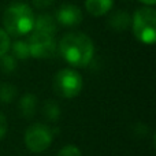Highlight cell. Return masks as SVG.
<instances>
[{"label":"cell","mask_w":156,"mask_h":156,"mask_svg":"<svg viewBox=\"0 0 156 156\" xmlns=\"http://www.w3.org/2000/svg\"><path fill=\"white\" fill-rule=\"evenodd\" d=\"M30 56L36 59H49L54 58L58 51V43L54 36L33 32L27 40Z\"/></svg>","instance_id":"8992f818"},{"label":"cell","mask_w":156,"mask_h":156,"mask_svg":"<svg viewBox=\"0 0 156 156\" xmlns=\"http://www.w3.org/2000/svg\"><path fill=\"white\" fill-rule=\"evenodd\" d=\"M34 12L26 3L16 2L10 4L3 14L4 30L10 36L21 37L30 33L34 26Z\"/></svg>","instance_id":"7a4b0ae2"},{"label":"cell","mask_w":156,"mask_h":156,"mask_svg":"<svg viewBox=\"0 0 156 156\" xmlns=\"http://www.w3.org/2000/svg\"><path fill=\"white\" fill-rule=\"evenodd\" d=\"M114 5V0H85V8L90 15L101 16L110 12Z\"/></svg>","instance_id":"30bf717a"},{"label":"cell","mask_w":156,"mask_h":156,"mask_svg":"<svg viewBox=\"0 0 156 156\" xmlns=\"http://www.w3.org/2000/svg\"><path fill=\"white\" fill-rule=\"evenodd\" d=\"M10 49L12 52V56L16 60H26L30 58V51H29V45H27V41L23 40H16L14 43H11Z\"/></svg>","instance_id":"7c38bea8"},{"label":"cell","mask_w":156,"mask_h":156,"mask_svg":"<svg viewBox=\"0 0 156 156\" xmlns=\"http://www.w3.org/2000/svg\"><path fill=\"white\" fill-rule=\"evenodd\" d=\"M140 3H143V4H145L147 7H154L156 4V0H138Z\"/></svg>","instance_id":"ffe728a7"},{"label":"cell","mask_w":156,"mask_h":156,"mask_svg":"<svg viewBox=\"0 0 156 156\" xmlns=\"http://www.w3.org/2000/svg\"><path fill=\"white\" fill-rule=\"evenodd\" d=\"M58 156H82V154H81V149L78 147L73 145V144H67L60 149Z\"/></svg>","instance_id":"e0dca14e"},{"label":"cell","mask_w":156,"mask_h":156,"mask_svg":"<svg viewBox=\"0 0 156 156\" xmlns=\"http://www.w3.org/2000/svg\"><path fill=\"white\" fill-rule=\"evenodd\" d=\"M7 119H5V116L3 115L2 112H0V140L2 138H4L5 133H7Z\"/></svg>","instance_id":"d6986e66"},{"label":"cell","mask_w":156,"mask_h":156,"mask_svg":"<svg viewBox=\"0 0 156 156\" xmlns=\"http://www.w3.org/2000/svg\"><path fill=\"white\" fill-rule=\"evenodd\" d=\"M132 30L138 41L152 45L156 41V11L154 7H141L132 16Z\"/></svg>","instance_id":"3957f363"},{"label":"cell","mask_w":156,"mask_h":156,"mask_svg":"<svg viewBox=\"0 0 156 156\" xmlns=\"http://www.w3.org/2000/svg\"><path fill=\"white\" fill-rule=\"evenodd\" d=\"M37 110V97L32 93H26L19 100V111L23 118H33Z\"/></svg>","instance_id":"8fae6325"},{"label":"cell","mask_w":156,"mask_h":156,"mask_svg":"<svg viewBox=\"0 0 156 156\" xmlns=\"http://www.w3.org/2000/svg\"><path fill=\"white\" fill-rule=\"evenodd\" d=\"M58 22L49 14H40L37 18H34V26H33V32L44 33V34L55 36L58 30Z\"/></svg>","instance_id":"ba28073f"},{"label":"cell","mask_w":156,"mask_h":156,"mask_svg":"<svg viewBox=\"0 0 156 156\" xmlns=\"http://www.w3.org/2000/svg\"><path fill=\"white\" fill-rule=\"evenodd\" d=\"M16 96V88L11 83H2L0 85V103L8 104Z\"/></svg>","instance_id":"9a60e30c"},{"label":"cell","mask_w":156,"mask_h":156,"mask_svg":"<svg viewBox=\"0 0 156 156\" xmlns=\"http://www.w3.org/2000/svg\"><path fill=\"white\" fill-rule=\"evenodd\" d=\"M54 140V130L44 123H33L25 132V144L27 149L34 154H41L51 147Z\"/></svg>","instance_id":"5b68a950"},{"label":"cell","mask_w":156,"mask_h":156,"mask_svg":"<svg viewBox=\"0 0 156 156\" xmlns=\"http://www.w3.org/2000/svg\"><path fill=\"white\" fill-rule=\"evenodd\" d=\"M43 114H44V116H45L47 119H49L51 122H56L58 119L60 118L62 111H60V107L56 101H54V100H47L43 105Z\"/></svg>","instance_id":"4fadbf2b"},{"label":"cell","mask_w":156,"mask_h":156,"mask_svg":"<svg viewBox=\"0 0 156 156\" xmlns=\"http://www.w3.org/2000/svg\"><path fill=\"white\" fill-rule=\"evenodd\" d=\"M32 2L36 8L43 10V8H47V7H49V5H52L55 0H32Z\"/></svg>","instance_id":"ac0fdd59"},{"label":"cell","mask_w":156,"mask_h":156,"mask_svg":"<svg viewBox=\"0 0 156 156\" xmlns=\"http://www.w3.org/2000/svg\"><path fill=\"white\" fill-rule=\"evenodd\" d=\"M132 23V16L129 15L127 11L123 10H118L114 14H111L110 18H108V25H110L111 29L116 30V32H122V30H126L127 27Z\"/></svg>","instance_id":"9c48e42d"},{"label":"cell","mask_w":156,"mask_h":156,"mask_svg":"<svg viewBox=\"0 0 156 156\" xmlns=\"http://www.w3.org/2000/svg\"><path fill=\"white\" fill-rule=\"evenodd\" d=\"M10 45H11L10 34L4 29L0 27V56H3L4 54H7L10 51Z\"/></svg>","instance_id":"2e32d148"},{"label":"cell","mask_w":156,"mask_h":156,"mask_svg":"<svg viewBox=\"0 0 156 156\" xmlns=\"http://www.w3.org/2000/svg\"><path fill=\"white\" fill-rule=\"evenodd\" d=\"M55 19L62 26L74 27L82 22V11L76 4H63L58 8Z\"/></svg>","instance_id":"52a82bcc"},{"label":"cell","mask_w":156,"mask_h":156,"mask_svg":"<svg viewBox=\"0 0 156 156\" xmlns=\"http://www.w3.org/2000/svg\"><path fill=\"white\" fill-rule=\"evenodd\" d=\"M18 66V60L10 54H4L3 56H0V70L5 74H11L16 70Z\"/></svg>","instance_id":"5bb4252c"},{"label":"cell","mask_w":156,"mask_h":156,"mask_svg":"<svg viewBox=\"0 0 156 156\" xmlns=\"http://www.w3.org/2000/svg\"><path fill=\"white\" fill-rule=\"evenodd\" d=\"M83 81L74 69H62L54 77V90L63 99H73L82 90Z\"/></svg>","instance_id":"277c9868"},{"label":"cell","mask_w":156,"mask_h":156,"mask_svg":"<svg viewBox=\"0 0 156 156\" xmlns=\"http://www.w3.org/2000/svg\"><path fill=\"white\" fill-rule=\"evenodd\" d=\"M58 48L62 58L73 67H86L94 55V44L85 33H67L59 41Z\"/></svg>","instance_id":"6da1fadb"}]
</instances>
